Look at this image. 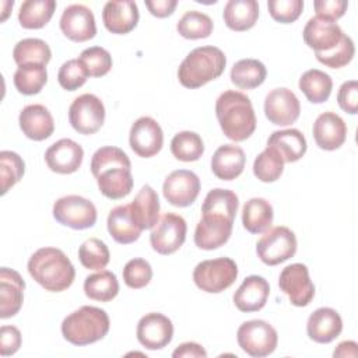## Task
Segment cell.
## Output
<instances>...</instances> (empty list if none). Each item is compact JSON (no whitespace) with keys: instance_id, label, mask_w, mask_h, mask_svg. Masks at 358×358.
<instances>
[{"instance_id":"cell-1","label":"cell","mask_w":358,"mask_h":358,"mask_svg":"<svg viewBox=\"0 0 358 358\" xmlns=\"http://www.w3.org/2000/svg\"><path fill=\"white\" fill-rule=\"evenodd\" d=\"M91 172L96 179L99 192L110 200L123 199L133 189L131 162L126 152L117 147L98 148L91 159Z\"/></svg>"},{"instance_id":"cell-2","label":"cell","mask_w":358,"mask_h":358,"mask_svg":"<svg viewBox=\"0 0 358 358\" xmlns=\"http://www.w3.org/2000/svg\"><path fill=\"white\" fill-rule=\"evenodd\" d=\"M215 115L222 133L232 141H243L256 130L253 105L243 92H222L215 102Z\"/></svg>"},{"instance_id":"cell-3","label":"cell","mask_w":358,"mask_h":358,"mask_svg":"<svg viewBox=\"0 0 358 358\" xmlns=\"http://www.w3.org/2000/svg\"><path fill=\"white\" fill-rule=\"evenodd\" d=\"M29 275L46 291L62 292L76 277V270L66 253L57 248H41L28 260Z\"/></svg>"},{"instance_id":"cell-4","label":"cell","mask_w":358,"mask_h":358,"mask_svg":"<svg viewBox=\"0 0 358 358\" xmlns=\"http://www.w3.org/2000/svg\"><path fill=\"white\" fill-rule=\"evenodd\" d=\"M227 66L224 52L217 46L193 49L178 69L179 83L186 88H199L218 78Z\"/></svg>"},{"instance_id":"cell-5","label":"cell","mask_w":358,"mask_h":358,"mask_svg":"<svg viewBox=\"0 0 358 358\" xmlns=\"http://www.w3.org/2000/svg\"><path fill=\"white\" fill-rule=\"evenodd\" d=\"M110 327L108 313L96 306L84 305L62 322V334L73 345H88L102 340Z\"/></svg>"},{"instance_id":"cell-6","label":"cell","mask_w":358,"mask_h":358,"mask_svg":"<svg viewBox=\"0 0 358 358\" xmlns=\"http://www.w3.org/2000/svg\"><path fill=\"white\" fill-rule=\"evenodd\" d=\"M238 277V266L231 257L200 262L193 270L194 284L204 292L218 294L229 288Z\"/></svg>"},{"instance_id":"cell-7","label":"cell","mask_w":358,"mask_h":358,"mask_svg":"<svg viewBox=\"0 0 358 358\" xmlns=\"http://www.w3.org/2000/svg\"><path fill=\"white\" fill-rule=\"evenodd\" d=\"M236 340L243 352L255 358H263L277 348L278 334L268 322L255 319L239 326Z\"/></svg>"},{"instance_id":"cell-8","label":"cell","mask_w":358,"mask_h":358,"mask_svg":"<svg viewBox=\"0 0 358 358\" xmlns=\"http://www.w3.org/2000/svg\"><path fill=\"white\" fill-rule=\"evenodd\" d=\"M53 217L59 224L80 231L94 227L98 214L92 201L78 194H69L55 201Z\"/></svg>"},{"instance_id":"cell-9","label":"cell","mask_w":358,"mask_h":358,"mask_svg":"<svg viewBox=\"0 0 358 358\" xmlns=\"http://www.w3.org/2000/svg\"><path fill=\"white\" fill-rule=\"evenodd\" d=\"M256 253L267 266H277L296 253V236L287 227L268 228L257 241Z\"/></svg>"},{"instance_id":"cell-10","label":"cell","mask_w":358,"mask_h":358,"mask_svg":"<svg viewBox=\"0 0 358 358\" xmlns=\"http://www.w3.org/2000/svg\"><path fill=\"white\" fill-rule=\"evenodd\" d=\"M69 122L80 134L96 133L105 122V106L94 94L77 96L69 108Z\"/></svg>"},{"instance_id":"cell-11","label":"cell","mask_w":358,"mask_h":358,"mask_svg":"<svg viewBox=\"0 0 358 358\" xmlns=\"http://www.w3.org/2000/svg\"><path fill=\"white\" fill-rule=\"evenodd\" d=\"M187 225L183 217L175 213H165L151 228L150 243L159 255L175 253L186 239Z\"/></svg>"},{"instance_id":"cell-12","label":"cell","mask_w":358,"mask_h":358,"mask_svg":"<svg viewBox=\"0 0 358 358\" xmlns=\"http://www.w3.org/2000/svg\"><path fill=\"white\" fill-rule=\"evenodd\" d=\"M278 285L294 306H308L315 296V285L309 278V270L302 263L284 267L280 273Z\"/></svg>"},{"instance_id":"cell-13","label":"cell","mask_w":358,"mask_h":358,"mask_svg":"<svg viewBox=\"0 0 358 358\" xmlns=\"http://www.w3.org/2000/svg\"><path fill=\"white\" fill-rule=\"evenodd\" d=\"M129 143L131 150L141 158L157 155L164 145V133L159 123L150 117H138L130 129Z\"/></svg>"},{"instance_id":"cell-14","label":"cell","mask_w":358,"mask_h":358,"mask_svg":"<svg viewBox=\"0 0 358 358\" xmlns=\"http://www.w3.org/2000/svg\"><path fill=\"white\" fill-rule=\"evenodd\" d=\"M162 193L172 206L187 207L196 201L200 193V179L187 169L173 171L165 178Z\"/></svg>"},{"instance_id":"cell-15","label":"cell","mask_w":358,"mask_h":358,"mask_svg":"<svg viewBox=\"0 0 358 358\" xmlns=\"http://www.w3.org/2000/svg\"><path fill=\"white\" fill-rule=\"evenodd\" d=\"M301 105L296 95L288 88L271 90L264 98V115L275 126H288L296 122Z\"/></svg>"},{"instance_id":"cell-16","label":"cell","mask_w":358,"mask_h":358,"mask_svg":"<svg viewBox=\"0 0 358 358\" xmlns=\"http://www.w3.org/2000/svg\"><path fill=\"white\" fill-rule=\"evenodd\" d=\"M136 334L138 343L147 350H161L172 341L173 324L165 315L151 312L138 320Z\"/></svg>"},{"instance_id":"cell-17","label":"cell","mask_w":358,"mask_h":358,"mask_svg":"<svg viewBox=\"0 0 358 358\" xmlns=\"http://www.w3.org/2000/svg\"><path fill=\"white\" fill-rule=\"evenodd\" d=\"M60 29L73 42L90 41L96 34L94 13L84 4H71L63 10Z\"/></svg>"},{"instance_id":"cell-18","label":"cell","mask_w":358,"mask_h":358,"mask_svg":"<svg viewBox=\"0 0 358 358\" xmlns=\"http://www.w3.org/2000/svg\"><path fill=\"white\" fill-rule=\"evenodd\" d=\"M343 29L333 21L312 17L306 22L302 36L305 43L315 50V55H323L333 50L344 38Z\"/></svg>"},{"instance_id":"cell-19","label":"cell","mask_w":358,"mask_h":358,"mask_svg":"<svg viewBox=\"0 0 358 358\" xmlns=\"http://www.w3.org/2000/svg\"><path fill=\"white\" fill-rule=\"evenodd\" d=\"M84 158L83 147L71 138H60L45 152V162L52 172L69 175L76 172Z\"/></svg>"},{"instance_id":"cell-20","label":"cell","mask_w":358,"mask_h":358,"mask_svg":"<svg viewBox=\"0 0 358 358\" xmlns=\"http://www.w3.org/2000/svg\"><path fill=\"white\" fill-rule=\"evenodd\" d=\"M138 18V7L131 0H110L102 10L103 25L112 34H129L136 28Z\"/></svg>"},{"instance_id":"cell-21","label":"cell","mask_w":358,"mask_h":358,"mask_svg":"<svg viewBox=\"0 0 358 358\" xmlns=\"http://www.w3.org/2000/svg\"><path fill=\"white\" fill-rule=\"evenodd\" d=\"M25 282L18 271L1 267L0 270V317L15 316L24 302Z\"/></svg>"},{"instance_id":"cell-22","label":"cell","mask_w":358,"mask_h":358,"mask_svg":"<svg viewBox=\"0 0 358 358\" xmlns=\"http://www.w3.org/2000/svg\"><path fill=\"white\" fill-rule=\"evenodd\" d=\"M313 138L316 145L326 151L340 148L347 138V126L341 116L334 112H323L313 123Z\"/></svg>"},{"instance_id":"cell-23","label":"cell","mask_w":358,"mask_h":358,"mask_svg":"<svg viewBox=\"0 0 358 358\" xmlns=\"http://www.w3.org/2000/svg\"><path fill=\"white\" fill-rule=\"evenodd\" d=\"M18 123L22 133L34 141L49 138L55 130V120L52 113L41 103L27 105L22 108L18 116Z\"/></svg>"},{"instance_id":"cell-24","label":"cell","mask_w":358,"mask_h":358,"mask_svg":"<svg viewBox=\"0 0 358 358\" xmlns=\"http://www.w3.org/2000/svg\"><path fill=\"white\" fill-rule=\"evenodd\" d=\"M343 330V320L333 308H319L310 313L306 323V331L310 340L319 344H327L336 340Z\"/></svg>"},{"instance_id":"cell-25","label":"cell","mask_w":358,"mask_h":358,"mask_svg":"<svg viewBox=\"0 0 358 358\" xmlns=\"http://www.w3.org/2000/svg\"><path fill=\"white\" fill-rule=\"evenodd\" d=\"M270 295L267 280L260 275H249L234 294V303L241 312H257L264 308Z\"/></svg>"},{"instance_id":"cell-26","label":"cell","mask_w":358,"mask_h":358,"mask_svg":"<svg viewBox=\"0 0 358 358\" xmlns=\"http://www.w3.org/2000/svg\"><path fill=\"white\" fill-rule=\"evenodd\" d=\"M234 222L222 218L201 217L196 225L194 243L203 250H214L228 242L232 234Z\"/></svg>"},{"instance_id":"cell-27","label":"cell","mask_w":358,"mask_h":358,"mask_svg":"<svg viewBox=\"0 0 358 358\" xmlns=\"http://www.w3.org/2000/svg\"><path fill=\"white\" fill-rule=\"evenodd\" d=\"M243 150L235 144H224L215 150L211 158V171L221 180L236 179L245 168Z\"/></svg>"},{"instance_id":"cell-28","label":"cell","mask_w":358,"mask_h":358,"mask_svg":"<svg viewBox=\"0 0 358 358\" xmlns=\"http://www.w3.org/2000/svg\"><path fill=\"white\" fill-rule=\"evenodd\" d=\"M130 211L134 222L143 231L151 229L159 220V200L157 192L150 185H144L130 203Z\"/></svg>"},{"instance_id":"cell-29","label":"cell","mask_w":358,"mask_h":358,"mask_svg":"<svg viewBox=\"0 0 358 358\" xmlns=\"http://www.w3.org/2000/svg\"><path fill=\"white\" fill-rule=\"evenodd\" d=\"M108 231L110 236L122 245L136 242L141 235V228L134 222L130 211V204L116 206L108 215Z\"/></svg>"},{"instance_id":"cell-30","label":"cell","mask_w":358,"mask_h":358,"mask_svg":"<svg viewBox=\"0 0 358 358\" xmlns=\"http://www.w3.org/2000/svg\"><path fill=\"white\" fill-rule=\"evenodd\" d=\"M267 145L274 148L284 162H295L306 152L305 136L298 129H285L273 131L267 140Z\"/></svg>"},{"instance_id":"cell-31","label":"cell","mask_w":358,"mask_h":358,"mask_svg":"<svg viewBox=\"0 0 358 358\" xmlns=\"http://www.w3.org/2000/svg\"><path fill=\"white\" fill-rule=\"evenodd\" d=\"M225 25L232 31H248L257 22L259 4L256 0H229L222 11Z\"/></svg>"},{"instance_id":"cell-32","label":"cell","mask_w":358,"mask_h":358,"mask_svg":"<svg viewBox=\"0 0 358 358\" xmlns=\"http://www.w3.org/2000/svg\"><path fill=\"white\" fill-rule=\"evenodd\" d=\"M238 207L239 200L232 190L217 187L207 193L201 206V215L217 217L234 222Z\"/></svg>"},{"instance_id":"cell-33","label":"cell","mask_w":358,"mask_h":358,"mask_svg":"<svg viewBox=\"0 0 358 358\" xmlns=\"http://www.w3.org/2000/svg\"><path fill=\"white\" fill-rule=\"evenodd\" d=\"M274 211L271 204L262 197L248 200L242 210V224L250 234L266 232L273 224Z\"/></svg>"},{"instance_id":"cell-34","label":"cell","mask_w":358,"mask_h":358,"mask_svg":"<svg viewBox=\"0 0 358 358\" xmlns=\"http://www.w3.org/2000/svg\"><path fill=\"white\" fill-rule=\"evenodd\" d=\"M56 10L55 0H27L18 11V21L25 29L43 28Z\"/></svg>"},{"instance_id":"cell-35","label":"cell","mask_w":358,"mask_h":358,"mask_svg":"<svg viewBox=\"0 0 358 358\" xmlns=\"http://www.w3.org/2000/svg\"><path fill=\"white\" fill-rule=\"evenodd\" d=\"M266 66L257 59L238 60L231 69V81L241 90H253L266 80Z\"/></svg>"},{"instance_id":"cell-36","label":"cell","mask_w":358,"mask_h":358,"mask_svg":"<svg viewBox=\"0 0 358 358\" xmlns=\"http://www.w3.org/2000/svg\"><path fill=\"white\" fill-rule=\"evenodd\" d=\"M299 90L305 94L306 99L312 103H323L329 99L331 90H333V81L331 77L317 69H310L305 71L299 78Z\"/></svg>"},{"instance_id":"cell-37","label":"cell","mask_w":358,"mask_h":358,"mask_svg":"<svg viewBox=\"0 0 358 358\" xmlns=\"http://www.w3.org/2000/svg\"><path fill=\"white\" fill-rule=\"evenodd\" d=\"M52 50L49 45L39 38H25L14 46L13 59L17 66L25 64H43L46 66L50 62Z\"/></svg>"},{"instance_id":"cell-38","label":"cell","mask_w":358,"mask_h":358,"mask_svg":"<svg viewBox=\"0 0 358 358\" xmlns=\"http://www.w3.org/2000/svg\"><path fill=\"white\" fill-rule=\"evenodd\" d=\"M84 294L92 301H112L119 294V281L115 273L101 270L99 273L88 275L84 281Z\"/></svg>"},{"instance_id":"cell-39","label":"cell","mask_w":358,"mask_h":358,"mask_svg":"<svg viewBox=\"0 0 358 358\" xmlns=\"http://www.w3.org/2000/svg\"><path fill=\"white\" fill-rule=\"evenodd\" d=\"M13 81L17 91L24 95L39 94L48 81L46 66L43 64L20 66L14 73Z\"/></svg>"},{"instance_id":"cell-40","label":"cell","mask_w":358,"mask_h":358,"mask_svg":"<svg viewBox=\"0 0 358 358\" xmlns=\"http://www.w3.org/2000/svg\"><path fill=\"white\" fill-rule=\"evenodd\" d=\"M213 20L197 10L186 11L176 24V31L186 39H203L208 38L213 32Z\"/></svg>"},{"instance_id":"cell-41","label":"cell","mask_w":358,"mask_h":358,"mask_svg":"<svg viewBox=\"0 0 358 358\" xmlns=\"http://www.w3.org/2000/svg\"><path fill=\"white\" fill-rule=\"evenodd\" d=\"M172 155L183 162H193L200 159L204 152V143L201 137L190 130L179 131L171 141Z\"/></svg>"},{"instance_id":"cell-42","label":"cell","mask_w":358,"mask_h":358,"mask_svg":"<svg viewBox=\"0 0 358 358\" xmlns=\"http://www.w3.org/2000/svg\"><path fill=\"white\" fill-rule=\"evenodd\" d=\"M284 171V161L281 155L271 147H266L253 162L255 176L266 183L280 179Z\"/></svg>"},{"instance_id":"cell-43","label":"cell","mask_w":358,"mask_h":358,"mask_svg":"<svg viewBox=\"0 0 358 358\" xmlns=\"http://www.w3.org/2000/svg\"><path fill=\"white\" fill-rule=\"evenodd\" d=\"M80 263L88 270H102L108 266L110 255L106 243L98 238H90L78 248Z\"/></svg>"},{"instance_id":"cell-44","label":"cell","mask_w":358,"mask_h":358,"mask_svg":"<svg viewBox=\"0 0 358 358\" xmlns=\"http://www.w3.org/2000/svg\"><path fill=\"white\" fill-rule=\"evenodd\" d=\"M24 172H25V164L17 152L1 151L0 152L1 194H6L17 182H20Z\"/></svg>"},{"instance_id":"cell-45","label":"cell","mask_w":358,"mask_h":358,"mask_svg":"<svg viewBox=\"0 0 358 358\" xmlns=\"http://www.w3.org/2000/svg\"><path fill=\"white\" fill-rule=\"evenodd\" d=\"M80 62L85 67L88 77H102L112 69L110 53L101 46H91L81 52Z\"/></svg>"},{"instance_id":"cell-46","label":"cell","mask_w":358,"mask_h":358,"mask_svg":"<svg viewBox=\"0 0 358 358\" xmlns=\"http://www.w3.org/2000/svg\"><path fill=\"white\" fill-rule=\"evenodd\" d=\"M88 73L80 59H70L64 62L57 73V81L66 91H76L85 84Z\"/></svg>"},{"instance_id":"cell-47","label":"cell","mask_w":358,"mask_h":358,"mask_svg":"<svg viewBox=\"0 0 358 358\" xmlns=\"http://www.w3.org/2000/svg\"><path fill=\"white\" fill-rule=\"evenodd\" d=\"M151 264L141 257H134L129 260L123 267V281L127 287L133 289L144 288L151 281Z\"/></svg>"},{"instance_id":"cell-48","label":"cell","mask_w":358,"mask_h":358,"mask_svg":"<svg viewBox=\"0 0 358 358\" xmlns=\"http://www.w3.org/2000/svg\"><path fill=\"white\" fill-rule=\"evenodd\" d=\"M354 53H355V46L352 39L348 35H344L341 42L333 50L323 55H315V56L322 64L330 69H340L347 66L352 60Z\"/></svg>"},{"instance_id":"cell-49","label":"cell","mask_w":358,"mask_h":358,"mask_svg":"<svg viewBox=\"0 0 358 358\" xmlns=\"http://www.w3.org/2000/svg\"><path fill=\"white\" fill-rule=\"evenodd\" d=\"M268 13L273 20L281 24H291L302 13L303 1L302 0H270L267 3Z\"/></svg>"},{"instance_id":"cell-50","label":"cell","mask_w":358,"mask_h":358,"mask_svg":"<svg viewBox=\"0 0 358 358\" xmlns=\"http://www.w3.org/2000/svg\"><path fill=\"white\" fill-rule=\"evenodd\" d=\"M337 102L338 106L350 115H355L358 112V83L355 80L341 84L337 94Z\"/></svg>"},{"instance_id":"cell-51","label":"cell","mask_w":358,"mask_h":358,"mask_svg":"<svg viewBox=\"0 0 358 358\" xmlns=\"http://www.w3.org/2000/svg\"><path fill=\"white\" fill-rule=\"evenodd\" d=\"M316 17L329 20V21H336L344 15L348 7V1L345 0H316L313 3Z\"/></svg>"},{"instance_id":"cell-52","label":"cell","mask_w":358,"mask_h":358,"mask_svg":"<svg viewBox=\"0 0 358 358\" xmlns=\"http://www.w3.org/2000/svg\"><path fill=\"white\" fill-rule=\"evenodd\" d=\"M21 331L15 326H1L0 329V354L8 357L15 354L21 347Z\"/></svg>"},{"instance_id":"cell-53","label":"cell","mask_w":358,"mask_h":358,"mask_svg":"<svg viewBox=\"0 0 358 358\" xmlns=\"http://www.w3.org/2000/svg\"><path fill=\"white\" fill-rule=\"evenodd\" d=\"M145 6L154 17L165 18L175 11L178 1L176 0H145Z\"/></svg>"},{"instance_id":"cell-54","label":"cell","mask_w":358,"mask_h":358,"mask_svg":"<svg viewBox=\"0 0 358 358\" xmlns=\"http://www.w3.org/2000/svg\"><path fill=\"white\" fill-rule=\"evenodd\" d=\"M172 357L173 358H206L207 357V351L200 344L189 341V343L180 344L172 352Z\"/></svg>"},{"instance_id":"cell-55","label":"cell","mask_w":358,"mask_h":358,"mask_svg":"<svg viewBox=\"0 0 358 358\" xmlns=\"http://www.w3.org/2000/svg\"><path fill=\"white\" fill-rule=\"evenodd\" d=\"M357 343L355 341H343L337 345V348L333 352V357H357L358 350H357Z\"/></svg>"},{"instance_id":"cell-56","label":"cell","mask_w":358,"mask_h":358,"mask_svg":"<svg viewBox=\"0 0 358 358\" xmlns=\"http://www.w3.org/2000/svg\"><path fill=\"white\" fill-rule=\"evenodd\" d=\"M1 4H3L4 7H6V6H7V7H10V6H13L14 3H13V1H3ZM7 14H8V11H7V8H4V15L1 17V21H4V20L7 18Z\"/></svg>"}]
</instances>
